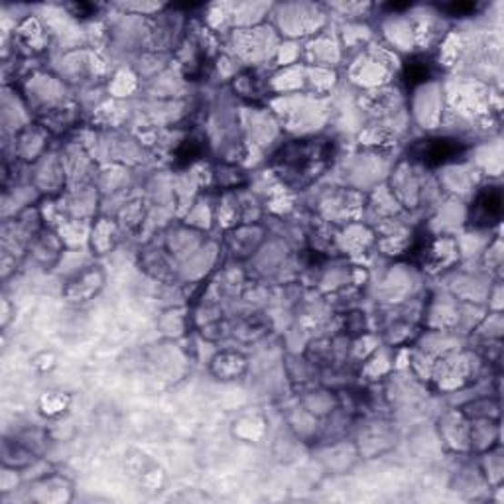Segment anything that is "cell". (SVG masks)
I'll return each instance as SVG.
<instances>
[{"label":"cell","instance_id":"cell-1","mask_svg":"<svg viewBox=\"0 0 504 504\" xmlns=\"http://www.w3.org/2000/svg\"><path fill=\"white\" fill-rule=\"evenodd\" d=\"M331 162L333 144L329 140H292L274 156V170L286 184L304 187L326 172Z\"/></svg>","mask_w":504,"mask_h":504},{"label":"cell","instance_id":"cell-2","mask_svg":"<svg viewBox=\"0 0 504 504\" xmlns=\"http://www.w3.org/2000/svg\"><path fill=\"white\" fill-rule=\"evenodd\" d=\"M465 146L461 140L443 136V138L419 140L412 148V154L416 156V160H419L426 166H443L448 162H453L455 158H459Z\"/></svg>","mask_w":504,"mask_h":504},{"label":"cell","instance_id":"cell-3","mask_svg":"<svg viewBox=\"0 0 504 504\" xmlns=\"http://www.w3.org/2000/svg\"><path fill=\"white\" fill-rule=\"evenodd\" d=\"M502 215V191L500 187H485L471 207V223L475 227H490L499 223Z\"/></svg>","mask_w":504,"mask_h":504},{"label":"cell","instance_id":"cell-4","mask_svg":"<svg viewBox=\"0 0 504 504\" xmlns=\"http://www.w3.org/2000/svg\"><path fill=\"white\" fill-rule=\"evenodd\" d=\"M429 77V62L428 59H414L412 64L406 66V79L410 86L424 83Z\"/></svg>","mask_w":504,"mask_h":504},{"label":"cell","instance_id":"cell-5","mask_svg":"<svg viewBox=\"0 0 504 504\" xmlns=\"http://www.w3.org/2000/svg\"><path fill=\"white\" fill-rule=\"evenodd\" d=\"M40 408H42L44 414L52 416V414L66 410V400H64L62 394H47V396H44Z\"/></svg>","mask_w":504,"mask_h":504}]
</instances>
